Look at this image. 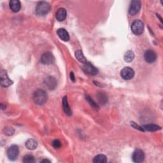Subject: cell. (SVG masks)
I'll use <instances>...</instances> for the list:
<instances>
[{
  "mask_svg": "<svg viewBox=\"0 0 163 163\" xmlns=\"http://www.w3.org/2000/svg\"><path fill=\"white\" fill-rule=\"evenodd\" d=\"M51 5L46 2H40L38 3L35 12L38 16H45L51 10Z\"/></svg>",
  "mask_w": 163,
  "mask_h": 163,
  "instance_id": "cell-1",
  "label": "cell"
},
{
  "mask_svg": "<svg viewBox=\"0 0 163 163\" xmlns=\"http://www.w3.org/2000/svg\"><path fill=\"white\" fill-rule=\"evenodd\" d=\"M33 100L35 103L38 105L45 104L47 100V93L43 89H38L34 93Z\"/></svg>",
  "mask_w": 163,
  "mask_h": 163,
  "instance_id": "cell-2",
  "label": "cell"
},
{
  "mask_svg": "<svg viewBox=\"0 0 163 163\" xmlns=\"http://www.w3.org/2000/svg\"><path fill=\"white\" fill-rule=\"evenodd\" d=\"M144 30V26L142 21L140 20H136L134 21L131 25L132 32L136 35H140L143 33Z\"/></svg>",
  "mask_w": 163,
  "mask_h": 163,
  "instance_id": "cell-3",
  "label": "cell"
},
{
  "mask_svg": "<svg viewBox=\"0 0 163 163\" xmlns=\"http://www.w3.org/2000/svg\"><path fill=\"white\" fill-rule=\"evenodd\" d=\"M19 153V147L16 145H13L10 146L6 152L7 156H8L9 159L11 161H15L18 157Z\"/></svg>",
  "mask_w": 163,
  "mask_h": 163,
  "instance_id": "cell-4",
  "label": "cell"
},
{
  "mask_svg": "<svg viewBox=\"0 0 163 163\" xmlns=\"http://www.w3.org/2000/svg\"><path fill=\"white\" fill-rule=\"evenodd\" d=\"M13 83V82L9 79L6 71L2 70L0 74V84L3 87H8Z\"/></svg>",
  "mask_w": 163,
  "mask_h": 163,
  "instance_id": "cell-5",
  "label": "cell"
},
{
  "mask_svg": "<svg viewBox=\"0 0 163 163\" xmlns=\"http://www.w3.org/2000/svg\"><path fill=\"white\" fill-rule=\"evenodd\" d=\"M40 61H41V62L42 64H44V65H50L54 63L55 58H54V56L51 52H45L43 55H41Z\"/></svg>",
  "mask_w": 163,
  "mask_h": 163,
  "instance_id": "cell-6",
  "label": "cell"
},
{
  "mask_svg": "<svg viewBox=\"0 0 163 163\" xmlns=\"http://www.w3.org/2000/svg\"><path fill=\"white\" fill-rule=\"evenodd\" d=\"M120 76L124 80H131L134 76V72L129 67H125L120 72Z\"/></svg>",
  "mask_w": 163,
  "mask_h": 163,
  "instance_id": "cell-7",
  "label": "cell"
},
{
  "mask_svg": "<svg viewBox=\"0 0 163 163\" xmlns=\"http://www.w3.org/2000/svg\"><path fill=\"white\" fill-rule=\"evenodd\" d=\"M141 2L139 1V0H134V1H132L129 9V13L130 15L134 16L136 15V13H138L141 9Z\"/></svg>",
  "mask_w": 163,
  "mask_h": 163,
  "instance_id": "cell-8",
  "label": "cell"
},
{
  "mask_svg": "<svg viewBox=\"0 0 163 163\" xmlns=\"http://www.w3.org/2000/svg\"><path fill=\"white\" fill-rule=\"evenodd\" d=\"M82 69L86 73L90 75H96L98 73V69L88 62L84 64Z\"/></svg>",
  "mask_w": 163,
  "mask_h": 163,
  "instance_id": "cell-9",
  "label": "cell"
},
{
  "mask_svg": "<svg viewBox=\"0 0 163 163\" xmlns=\"http://www.w3.org/2000/svg\"><path fill=\"white\" fill-rule=\"evenodd\" d=\"M132 158L134 162H142L145 159V154L141 150L136 149L133 152Z\"/></svg>",
  "mask_w": 163,
  "mask_h": 163,
  "instance_id": "cell-10",
  "label": "cell"
},
{
  "mask_svg": "<svg viewBox=\"0 0 163 163\" xmlns=\"http://www.w3.org/2000/svg\"><path fill=\"white\" fill-rule=\"evenodd\" d=\"M144 59L148 63H153L157 59V54L152 50H147L144 54Z\"/></svg>",
  "mask_w": 163,
  "mask_h": 163,
  "instance_id": "cell-11",
  "label": "cell"
},
{
  "mask_svg": "<svg viewBox=\"0 0 163 163\" xmlns=\"http://www.w3.org/2000/svg\"><path fill=\"white\" fill-rule=\"evenodd\" d=\"M45 84L47 88L50 90H54L57 87V80L54 77L48 76L45 79Z\"/></svg>",
  "mask_w": 163,
  "mask_h": 163,
  "instance_id": "cell-12",
  "label": "cell"
},
{
  "mask_svg": "<svg viewBox=\"0 0 163 163\" xmlns=\"http://www.w3.org/2000/svg\"><path fill=\"white\" fill-rule=\"evenodd\" d=\"M66 10L64 8H60L55 13V17L59 22H62V21L65 20L66 17Z\"/></svg>",
  "mask_w": 163,
  "mask_h": 163,
  "instance_id": "cell-13",
  "label": "cell"
},
{
  "mask_svg": "<svg viewBox=\"0 0 163 163\" xmlns=\"http://www.w3.org/2000/svg\"><path fill=\"white\" fill-rule=\"evenodd\" d=\"M57 34L60 39L64 41H68L69 40V35L67 31L63 28H59L57 31Z\"/></svg>",
  "mask_w": 163,
  "mask_h": 163,
  "instance_id": "cell-14",
  "label": "cell"
},
{
  "mask_svg": "<svg viewBox=\"0 0 163 163\" xmlns=\"http://www.w3.org/2000/svg\"><path fill=\"white\" fill-rule=\"evenodd\" d=\"M62 107H63V110L65 112L66 114L68 116H70L72 114V110H71V108L69 106L68 101V98L67 96H64L62 98Z\"/></svg>",
  "mask_w": 163,
  "mask_h": 163,
  "instance_id": "cell-15",
  "label": "cell"
},
{
  "mask_svg": "<svg viewBox=\"0 0 163 163\" xmlns=\"http://www.w3.org/2000/svg\"><path fill=\"white\" fill-rule=\"evenodd\" d=\"M10 8L13 12H18L21 8L20 2L19 0H12L10 2Z\"/></svg>",
  "mask_w": 163,
  "mask_h": 163,
  "instance_id": "cell-16",
  "label": "cell"
},
{
  "mask_svg": "<svg viewBox=\"0 0 163 163\" xmlns=\"http://www.w3.org/2000/svg\"><path fill=\"white\" fill-rule=\"evenodd\" d=\"M25 145L27 149L33 151V150L36 149V148H37L38 143L37 142L36 140H34L33 139H29L26 141Z\"/></svg>",
  "mask_w": 163,
  "mask_h": 163,
  "instance_id": "cell-17",
  "label": "cell"
},
{
  "mask_svg": "<svg viewBox=\"0 0 163 163\" xmlns=\"http://www.w3.org/2000/svg\"><path fill=\"white\" fill-rule=\"evenodd\" d=\"M142 127L145 131H155L160 130L161 129V127L159 126L154 124L144 125Z\"/></svg>",
  "mask_w": 163,
  "mask_h": 163,
  "instance_id": "cell-18",
  "label": "cell"
},
{
  "mask_svg": "<svg viewBox=\"0 0 163 163\" xmlns=\"http://www.w3.org/2000/svg\"><path fill=\"white\" fill-rule=\"evenodd\" d=\"M97 98L101 104L105 105V103H107L108 101V97L106 95V94L103 92L100 91L97 94Z\"/></svg>",
  "mask_w": 163,
  "mask_h": 163,
  "instance_id": "cell-19",
  "label": "cell"
},
{
  "mask_svg": "<svg viewBox=\"0 0 163 163\" xmlns=\"http://www.w3.org/2000/svg\"><path fill=\"white\" fill-rule=\"evenodd\" d=\"M93 162L95 163H105L107 162V158L103 154H99L94 157Z\"/></svg>",
  "mask_w": 163,
  "mask_h": 163,
  "instance_id": "cell-20",
  "label": "cell"
},
{
  "mask_svg": "<svg viewBox=\"0 0 163 163\" xmlns=\"http://www.w3.org/2000/svg\"><path fill=\"white\" fill-rule=\"evenodd\" d=\"M75 57L76 58L79 60L80 62L82 63H86L87 61V59H86V58H85V56L82 52V51L81 50H78L75 52Z\"/></svg>",
  "mask_w": 163,
  "mask_h": 163,
  "instance_id": "cell-21",
  "label": "cell"
},
{
  "mask_svg": "<svg viewBox=\"0 0 163 163\" xmlns=\"http://www.w3.org/2000/svg\"><path fill=\"white\" fill-rule=\"evenodd\" d=\"M124 58L126 62H131L134 58V54L132 51H127L124 56Z\"/></svg>",
  "mask_w": 163,
  "mask_h": 163,
  "instance_id": "cell-22",
  "label": "cell"
},
{
  "mask_svg": "<svg viewBox=\"0 0 163 163\" xmlns=\"http://www.w3.org/2000/svg\"><path fill=\"white\" fill-rule=\"evenodd\" d=\"M86 100L88 101V103L90 105V106H92V107H93L95 109H98L99 108V107H98L97 104H96L94 101V100H93V99H92L89 96L87 95L86 96Z\"/></svg>",
  "mask_w": 163,
  "mask_h": 163,
  "instance_id": "cell-23",
  "label": "cell"
},
{
  "mask_svg": "<svg viewBox=\"0 0 163 163\" xmlns=\"http://www.w3.org/2000/svg\"><path fill=\"white\" fill-rule=\"evenodd\" d=\"M23 162L24 163L34 162V158L31 155H26L23 158Z\"/></svg>",
  "mask_w": 163,
  "mask_h": 163,
  "instance_id": "cell-24",
  "label": "cell"
},
{
  "mask_svg": "<svg viewBox=\"0 0 163 163\" xmlns=\"http://www.w3.org/2000/svg\"><path fill=\"white\" fill-rule=\"evenodd\" d=\"M52 146L55 148H59L61 147V143L59 140H54L52 142Z\"/></svg>",
  "mask_w": 163,
  "mask_h": 163,
  "instance_id": "cell-25",
  "label": "cell"
},
{
  "mask_svg": "<svg viewBox=\"0 0 163 163\" xmlns=\"http://www.w3.org/2000/svg\"><path fill=\"white\" fill-rule=\"evenodd\" d=\"M4 132H5V134H6V135L10 136L13 134L14 130L12 128V127H6V128L4 129Z\"/></svg>",
  "mask_w": 163,
  "mask_h": 163,
  "instance_id": "cell-26",
  "label": "cell"
},
{
  "mask_svg": "<svg viewBox=\"0 0 163 163\" xmlns=\"http://www.w3.org/2000/svg\"><path fill=\"white\" fill-rule=\"evenodd\" d=\"M131 126L134 127V128H135L138 130H140V131H145V130L144 129V128L142 127H140V126H138V124H136L134 122H131Z\"/></svg>",
  "mask_w": 163,
  "mask_h": 163,
  "instance_id": "cell-27",
  "label": "cell"
},
{
  "mask_svg": "<svg viewBox=\"0 0 163 163\" xmlns=\"http://www.w3.org/2000/svg\"><path fill=\"white\" fill-rule=\"evenodd\" d=\"M70 79H71V80H72V81H73V82L75 81V77L74 73L73 72L70 73Z\"/></svg>",
  "mask_w": 163,
  "mask_h": 163,
  "instance_id": "cell-28",
  "label": "cell"
},
{
  "mask_svg": "<svg viewBox=\"0 0 163 163\" xmlns=\"http://www.w3.org/2000/svg\"><path fill=\"white\" fill-rule=\"evenodd\" d=\"M41 162H51V161L47 159H44L41 161Z\"/></svg>",
  "mask_w": 163,
  "mask_h": 163,
  "instance_id": "cell-29",
  "label": "cell"
}]
</instances>
